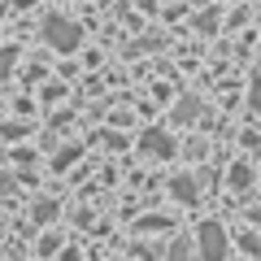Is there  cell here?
I'll use <instances>...</instances> for the list:
<instances>
[{
  "label": "cell",
  "instance_id": "6da1fadb",
  "mask_svg": "<svg viewBox=\"0 0 261 261\" xmlns=\"http://www.w3.org/2000/svg\"><path fill=\"white\" fill-rule=\"evenodd\" d=\"M44 44L57 48V53H74L79 44H83V27L70 18H61V13H53V18H44Z\"/></svg>",
  "mask_w": 261,
  "mask_h": 261
},
{
  "label": "cell",
  "instance_id": "7a4b0ae2",
  "mask_svg": "<svg viewBox=\"0 0 261 261\" xmlns=\"http://www.w3.org/2000/svg\"><path fill=\"white\" fill-rule=\"evenodd\" d=\"M196 240H200V261H226V252H231V240H226L222 222H200Z\"/></svg>",
  "mask_w": 261,
  "mask_h": 261
},
{
  "label": "cell",
  "instance_id": "3957f363",
  "mask_svg": "<svg viewBox=\"0 0 261 261\" xmlns=\"http://www.w3.org/2000/svg\"><path fill=\"white\" fill-rule=\"evenodd\" d=\"M140 152L144 157H157V161H170L174 157V135H170L166 126H148L140 135Z\"/></svg>",
  "mask_w": 261,
  "mask_h": 261
},
{
  "label": "cell",
  "instance_id": "277c9868",
  "mask_svg": "<svg viewBox=\"0 0 261 261\" xmlns=\"http://www.w3.org/2000/svg\"><path fill=\"white\" fill-rule=\"evenodd\" d=\"M170 196H174L178 205H192V200H200V183L192 174H174L170 178Z\"/></svg>",
  "mask_w": 261,
  "mask_h": 261
},
{
  "label": "cell",
  "instance_id": "5b68a950",
  "mask_svg": "<svg viewBox=\"0 0 261 261\" xmlns=\"http://www.w3.org/2000/svg\"><path fill=\"white\" fill-rule=\"evenodd\" d=\"M196 118H200V96L183 92L178 105H174V113H170V122H174V126H187V122H196Z\"/></svg>",
  "mask_w": 261,
  "mask_h": 261
},
{
  "label": "cell",
  "instance_id": "8992f818",
  "mask_svg": "<svg viewBox=\"0 0 261 261\" xmlns=\"http://www.w3.org/2000/svg\"><path fill=\"white\" fill-rule=\"evenodd\" d=\"M13 65H18V48H13V44H0V83L13 74Z\"/></svg>",
  "mask_w": 261,
  "mask_h": 261
},
{
  "label": "cell",
  "instance_id": "52a82bcc",
  "mask_svg": "<svg viewBox=\"0 0 261 261\" xmlns=\"http://www.w3.org/2000/svg\"><path fill=\"white\" fill-rule=\"evenodd\" d=\"M226 178H231V187H240V192H244V187L252 183V166H248V161H235V166H231V174H226Z\"/></svg>",
  "mask_w": 261,
  "mask_h": 261
},
{
  "label": "cell",
  "instance_id": "ba28073f",
  "mask_svg": "<svg viewBox=\"0 0 261 261\" xmlns=\"http://www.w3.org/2000/svg\"><path fill=\"white\" fill-rule=\"evenodd\" d=\"M166 261H192V244L174 240V244H170V252H166Z\"/></svg>",
  "mask_w": 261,
  "mask_h": 261
},
{
  "label": "cell",
  "instance_id": "9c48e42d",
  "mask_svg": "<svg viewBox=\"0 0 261 261\" xmlns=\"http://www.w3.org/2000/svg\"><path fill=\"white\" fill-rule=\"evenodd\" d=\"M48 218H57V200H39L35 205V222H48Z\"/></svg>",
  "mask_w": 261,
  "mask_h": 261
},
{
  "label": "cell",
  "instance_id": "30bf717a",
  "mask_svg": "<svg viewBox=\"0 0 261 261\" xmlns=\"http://www.w3.org/2000/svg\"><path fill=\"white\" fill-rule=\"evenodd\" d=\"M74 157H79V148H65V152H57L53 170H70V166H74Z\"/></svg>",
  "mask_w": 261,
  "mask_h": 261
},
{
  "label": "cell",
  "instance_id": "8fae6325",
  "mask_svg": "<svg viewBox=\"0 0 261 261\" xmlns=\"http://www.w3.org/2000/svg\"><path fill=\"white\" fill-rule=\"evenodd\" d=\"M57 248H61V235H44V240H39V252H44V257L57 252Z\"/></svg>",
  "mask_w": 261,
  "mask_h": 261
},
{
  "label": "cell",
  "instance_id": "7c38bea8",
  "mask_svg": "<svg viewBox=\"0 0 261 261\" xmlns=\"http://www.w3.org/2000/svg\"><path fill=\"white\" fill-rule=\"evenodd\" d=\"M214 18H218V13H200V22H196V27H200V31H205V35H209V31H214V27H218V22H214Z\"/></svg>",
  "mask_w": 261,
  "mask_h": 261
},
{
  "label": "cell",
  "instance_id": "4fadbf2b",
  "mask_svg": "<svg viewBox=\"0 0 261 261\" xmlns=\"http://www.w3.org/2000/svg\"><path fill=\"white\" fill-rule=\"evenodd\" d=\"M248 105H252V109H261V83L248 87Z\"/></svg>",
  "mask_w": 261,
  "mask_h": 261
}]
</instances>
